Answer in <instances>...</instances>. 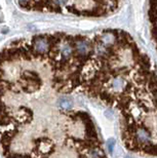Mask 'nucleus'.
<instances>
[{
  "label": "nucleus",
  "instance_id": "obj_1",
  "mask_svg": "<svg viewBox=\"0 0 157 158\" xmlns=\"http://www.w3.org/2000/svg\"><path fill=\"white\" fill-rule=\"evenodd\" d=\"M71 93L56 88L47 52L29 39L0 52V145L5 158H90L101 147L85 111L73 109Z\"/></svg>",
  "mask_w": 157,
  "mask_h": 158
},
{
  "label": "nucleus",
  "instance_id": "obj_2",
  "mask_svg": "<svg viewBox=\"0 0 157 158\" xmlns=\"http://www.w3.org/2000/svg\"><path fill=\"white\" fill-rule=\"evenodd\" d=\"M28 11L72 13L85 17H103L113 13L120 0H17Z\"/></svg>",
  "mask_w": 157,
  "mask_h": 158
}]
</instances>
